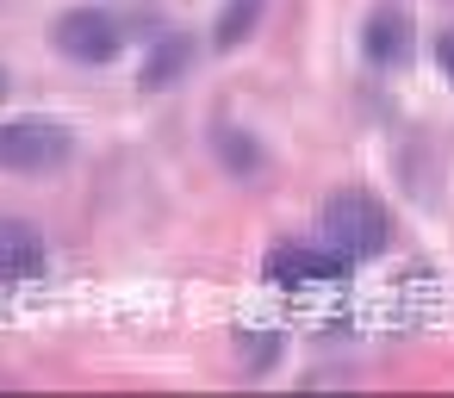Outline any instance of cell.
<instances>
[{
	"label": "cell",
	"instance_id": "obj_1",
	"mask_svg": "<svg viewBox=\"0 0 454 398\" xmlns=\"http://www.w3.org/2000/svg\"><path fill=\"white\" fill-rule=\"evenodd\" d=\"M317 237H324V249L348 268V261H373V255L386 249L392 218H386V206H380L367 187H342V193H330V206H324V218H317Z\"/></svg>",
	"mask_w": 454,
	"mask_h": 398
},
{
	"label": "cell",
	"instance_id": "obj_2",
	"mask_svg": "<svg viewBox=\"0 0 454 398\" xmlns=\"http://www.w3.org/2000/svg\"><path fill=\"white\" fill-rule=\"evenodd\" d=\"M75 150L69 125L57 119H7L0 125V175H51Z\"/></svg>",
	"mask_w": 454,
	"mask_h": 398
},
{
	"label": "cell",
	"instance_id": "obj_3",
	"mask_svg": "<svg viewBox=\"0 0 454 398\" xmlns=\"http://www.w3.org/2000/svg\"><path fill=\"white\" fill-rule=\"evenodd\" d=\"M51 44H57L69 63L100 69V63H113V57L125 51V26H119L106 7H69V13L51 26Z\"/></svg>",
	"mask_w": 454,
	"mask_h": 398
},
{
	"label": "cell",
	"instance_id": "obj_4",
	"mask_svg": "<svg viewBox=\"0 0 454 398\" xmlns=\"http://www.w3.org/2000/svg\"><path fill=\"white\" fill-rule=\"evenodd\" d=\"M44 274V237L26 218H0V280H38Z\"/></svg>",
	"mask_w": 454,
	"mask_h": 398
},
{
	"label": "cell",
	"instance_id": "obj_5",
	"mask_svg": "<svg viewBox=\"0 0 454 398\" xmlns=\"http://www.w3.org/2000/svg\"><path fill=\"white\" fill-rule=\"evenodd\" d=\"M361 51H367L373 69H398V63L411 57V20H404L398 7H380V13L367 20V32H361Z\"/></svg>",
	"mask_w": 454,
	"mask_h": 398
},
{
	"label": "cell",
	"instance_id": "obj_6",
	"mask_svg": "<svg viewBox=\"0 0 454 398\" xmlns=\"http://www.w3.org/2000/svg\"><path fill=\"white\" fill-rule=\"evenodd\" d=\"M193 51H200V44H193L187 32L162 38V44H156V51L144 57V69H137V88H144V94H156V88L181 82V75H187V63H193Z\"/></svg>",
	"mask_w": 454,
	"mask_h": 398
},
{
	"label": "cell",
	"instance_id": "obj_7",
	"mask_svg": "<svg viewBox=\"0 0 454 398\" xmlns=\"http://www.w3.org/2000/svg\"><path fill=\"white\" fill-rule=\"evenodd\" d=\"M255 20H262V0H231L224 20H218V32H212V44H218V51H237V44L255 32Z\"/></svg>",
	"mask_w": 454,
	"mask_h": 398
},
{
	"label": "cell",
	"instance_id": "obj_8",
	"mask_svg": "<svg viewBox=\"0 0 454 398\" xmlns=\"http://www.w3.org/2000/svg\"><path fill=\"white\" fill-rule=\"evenodd\" d=\"M218 144H224V162H231L237 175H249V168H262V144H255V137H243V131H224Z\"/></svg>",
	"mask_w": 454,
	"mask_h": 398
},
{
	"label": "cell",
	"instance_id": "obj_9",
	"mask_svg": "<svg viewBox=\"0 0 454 398\" xmlns=\"http://www.w3.org/2000/svg\"><path fill=\"white\" fill-rule=\"evenodd\" d=\"M435 63H442V75L454 82V26H442V32H435Z\"/></svg>",
	"mask_w": 454,
	"mask_h": 398
},
{
	"label": "cell",
	"instance_id": "obj_10",
	"mask_svg": "<svg viewBox=\"0 0 454 398\" xmlns=\"http://www.w3.org/2000/svg\"><path fill=\"white\" fill-rule=\"evenodd\" d=\"M0 100H7V69H0Z\"/></svg>",
	"mask_w": 454,
	"mask_h": 398
}]
</instances>
